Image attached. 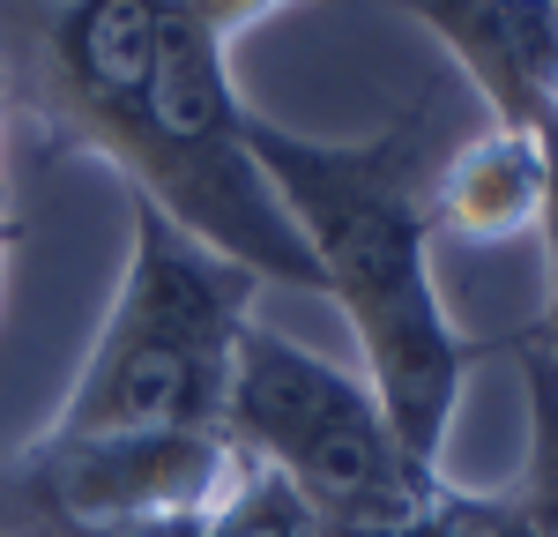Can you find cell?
<instances>
[{"instance_id": "cell-1", "label": "cell", "mask_w": 558, "mask_h": 537, "mask_svg": "<svg viewBox=\"0 0 558 537\" xmlns=\"http://www.w3.org/2000/svg\"><path fill=\"white\" fill-rule=\"evenodd\" d=\"M291 0H38L0 8V45L52 150L105 157L142 202L254 284L320 291L276 187L246 157L231 45Z\"/></svg>"}, {"instance_id": "cell-2", "label": "cell", "mask_w": 558, "mask_h": 537, "mask_svg": "<svg viewBox=\"0 0 558 537\" xmlns=\"http://www.w3.org/2000/svg\"><path fill=\"white\" fill-rule=\"evenodd\" d=\"M425 105H410L373 142H313L246 105V157L276 187L291 231L320 268V291L350 313L365 389L380 396L402 448L439 470L462 381L499 344L447 321L432 284V142Z\"/></svg>"}, {"instance_id": "cell-3", "label": "cell", "mask_w": 558, "mask_h": 537, "mask_svg": "<svg viewBox=\"0 0 558 537\" xmlns=\"http://www.w3.org/2000/svg\"><path fill=\"white\" fill-rule=\"evenodd\" d=\"M254 276L223 262L209 239L172 224L134 194L128 268L112 313L89 344L68 403L38 426V441H172L223 433V396L239 336L254 321Z\"/></svg>"}, {"instance_id": "cell-4", "label": "cell", "mask_w": 558, "mask_h": 537, "mask_svg": "<svg viewBox=\"0 0 558 537\" xmlns=\"http://www.w3.org/2000/svg\"><path fill=\"white\" fill-rule=\"evenodd\" d=\"M223 433L246 470L276 478L299 508L350 523V530H417L454 492L447 470H432L402 448L380 396L357 373L291 344L268 321H246L239 336Z\"/></svg>"}, {"instance_id": "cell-5", "label": "cell", "mask_w": 558, "mask_h": 537, "mask_svg": "<svg viewBox=\"0 0 558 537\" xmlns=\"http://www.w3.org/2000/svg\"><path fill=\"white\" fill-rule=\"evenodd\" d=\"M246 478L231 433H172V441H31L0 463V500H23L75 523H134V515H209Z\"/></svg>"}, {"instance_id": "cell-6", "label": "cell", "mask_w": 558, "mask_h": 537, "mask_svg": "<svg viewBox=\"0 0 558 537\" xmlns=\"http://www.w3.org/2000/svg\"><path fill=\"white\" fill-rule=\"evenodd\" d=\"M484 90L492 128L544 142L558 128V8L551 0H402Z\"/></svg>"}, {"instance_id": "cell-7", "label": "cell", "mask_w": 558, "mask_h": 537, "mask_svg": "<svg viewBox=\"0 0 558 537\" xmlns=\"http://www.w3.org/2000/svg\"><path fill=\"white\" fill-rule=\"evenodd\" d=\"M544 150L529 134L484 128L454 157L432 165V231H454L470 247H507L521 231H544Z\"/></svg>"}, {"instance_id": "cell-8", "label": "cell", "mask_w": 558, "mask_h": 537, "mask_svg": "<svg viewBox=\"0 0 558 537\" xmlns=\"http://www.w3.org/2000/svg\"><path fill=\"white\" fill-rule=\"evenodd\" d=\"M499 351H514L521 389H529V455H521V478L507 486V508L536 537H558V366L529 336H507Z\"/></svg>"}, {"instance_id": "cell-9", "label": "cell", "mask_w": 558, "mask_h": 537, "mask_svg": "<svg viewBox=\"0 0 558 537\" xmlns=\"http://www.w3.org/2000/svg\"><path fill=\"white\" fill-rule=\"evenodd\" d=\"M0 537H223V508L209 515H134V523H75L23 500H0Z\"/></svg>"}, {"instance_id": "cell-10", "label": "cell", "mask_w": 558, "mask_h": 537, "mask_svg": "<svg viewBox=\"0 0 558 537\" xmlns=\"http://www.w3.org/2000/svg\"><path fill=\"white\" fill-rule=\"evenodd\" d=\"M0 165H8V150H0ZM15 239H23V224L8 210V187H0V276H8V254H15Z\"/></svg>"}, {"instance_id": "cell-11", "label": "cell", "mask_w": 558, "mask_h": 537, "mask_svg": "<svg viewBox=\"0 0 558 537\" xmlns=\"http://www.w3.org/2000/svg\"><path fill=\"white\" fill-rule=\"evenodd\" d=\"M0 8H38V0H0Z\"/></svg>"}, {"instance_id": "cell-12", "label": "cell", "mask_w": 558, "mask_h": 537, "mask_svg": "<svg viewBox=\"0 0 558 537\" xmlns=\"http://www.w3.org/2000/svg\"><path fill=\"white\" fill-rule=\"evenodd\" d=\"M551 8H558V0H551Z\"/></svg>"}]
</instances>
